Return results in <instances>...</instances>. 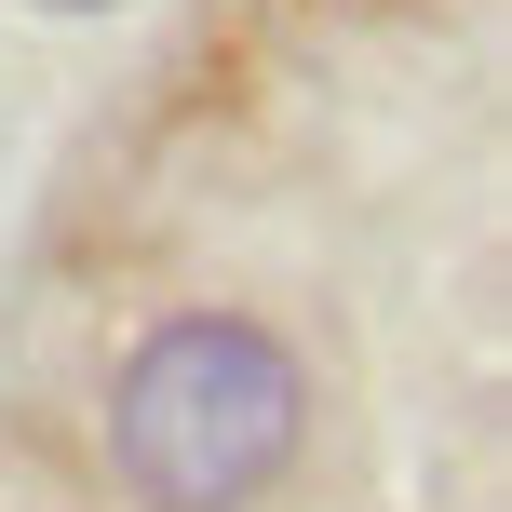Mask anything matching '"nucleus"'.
<instances>
[{
  "mask_svg": "<svg viewBox=\"0 0 512 512\" xmlns=\"http://www.w3.org/2000/svg\"><path fill=\"white\" fill-rule=\"evenodd\" d=\"M41 14H108V0H41Z\"/></svg>",
  "mask_w": 512,
  "mask_h": 512,
  "instance_id": "2",
  "label": "nucleus"
},
{
  "mask_svg": "<svg viewBox=\"0 0 512 512\" xmlns=\"http://www.w3.org/2000/svg\"><path fill=\"white\" fill-rule=\"evenodd\" d=\"M310 432V378L270 324L243 310H176L135 337L122 391H108V459L149 512H243L283 486Z\"/></svg>",
  "mask_w": 512,
  "mask_h": 512,
  "instance_id": "1",
  "label": "nucleus"
}]
</instances>
